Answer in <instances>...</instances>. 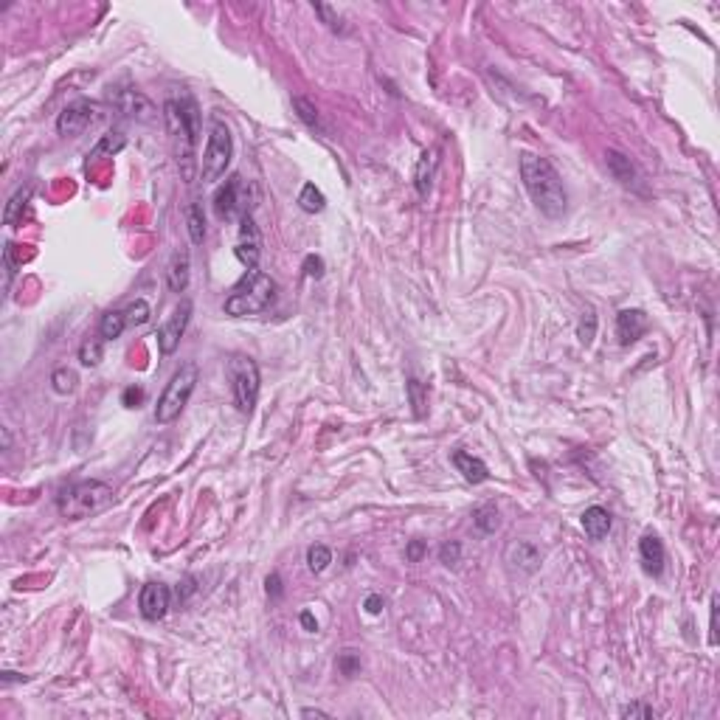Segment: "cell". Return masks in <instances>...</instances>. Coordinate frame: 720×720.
Here are the masks:
<instances>
[{
  "mask_svg": "<svg viewBox=\"0 0 720 720\" xmlns=\"http://www.w3.org/2000/svg\"><path fill=\"white\" fill-rule=\"evenodd\" d=\"M520 180L532 197V202L537 205V211L548 219H560L568 208V194L562 186L560 172L551 166L548 158L523 152L520 155Z\"/></svg>",
  "mask_w": 720,
  "mask_h": 720,
  "instance_id": "obj_1",
  "label": "cell"
},
{
  "mask_svg": "<svg viewBox=\"0 0 720 720\" xmlns=\"http://www.w3.org/2000/svg\"><path fill=\"white\" fill-rule=\"evenodd\" d=\"M124 315H127V326H143L149 321V304L143 298H138L124 309Z\"/></svg>",
  "mask_w": 720,
  "mask_h": 720,
  "instance_id": "obj_31",
  "label": "cell"
},
{
  "mask_svg": "<svg viewBox=\"0 0 720 720\" xmlns=\"http://www.w3.org/2000/svg\"><path fill=\"white\" fill-rule=\"evenodd\" d=\"M28 197H31V188H17L11 194V200L6 202V211H3V222L6 225H17L22 219V208H25Z\"/></svg>",
  "mask_w": 720,
  "mask_h": 720,
  "instance_id": "obj_23",
  "label": "cell"
},
{
  "mask_svg": "<svg viewBox=\"0 0 720 720\" xmlns=\"http://www.w3.org/2000/svg\"><path fill=\"white\" fill-rule=\"evenodd\" d=\"M194 582H197L194 577H186V579H183V585H177V591H174L177 602H186V599H188V596L197 591V585H194Z\"/></svg>",
  "mask_w": 720,
  "mask_h": 720,
  "instance_id": "obj_42",
  "label": "cell"
},
{
  "mask_svg": "<svg viewBox=\"0 0 720 720\" xmlns=\"http://www.w3.org/2000/svg\"><path fill=\"white\" fill-rule=\"evenodd\" d=\"M506 562H512V565H518L520 571L532 574V571H537V565H540V551H537V546L529 543V540H515V543L506 548Z\"/></svg>",
  "mask_w": 720,
  "mask_h": 720,
  "instance_id": "obj_17",
  "label": "cell"
},
{
  "mask_svg": "<svg viewBox=\"0 0 720 720\" xmlns=\"http://www.w3.org/2000/svg\"><path fill=\"white\" fill-rule=\"evenodd\" d=\"M363 608H366L371 616H377V613L385 608V599H382L380 593H368V596H366V602H363Z\"/></svg>",
  "mask_w": 720,
  "mask_h": 720,
  "instance_id": "obj_44",
  "label": "cell"
},
{
  "mask_svg": "<svg viewBox=\"0 0 720 720\" xmlns=\"http://www.w3.org/2000/svg\"><path fill=\"white\" fill-rule=\"evenodd\" d=\"M472 520H475V526H478V532H484V534H492L495 529H498V509H495V503H484V506H478L475 512H472Z\"/></svg>",
  "mask_w": 720,
  "mask_h": 720,
  "instance_id": "obj_27",
  "label": "cell"
},
{
  "mask_svg": "<svg viewBox=\"0 0 720 720\" xmlns=\"http://www.w3.org/2000/svg\"><path fill=\"white\" fill-rule=\"evenodd\" d=\"M301 624H304V630H307V633H315V630H318V622H315V616H312L309 610H304V613H301Z\"/></svg>",
  "mask_w": 720,
  "mask_h": 720,
  "instance_id": "obj_47",
  "label": "cell"
},
{
  "mask_svg": "<svg viewBox=\"0 0 720 720\" xmlns=\"http://www.w3.org/2000/svg\"><path fill=\"white\" fill-rule=\"evenodd\" d=\"M264 591H267L270 599H278V596H281V577H278V574H270V577L264 579Z\"/></svg>",
  "mask_w": 720,
  "mask_h": 720,
  "instance_id": "obj_43",
  "label": "cell"
},
{
  "mask_svg": "<svg viewBox=\"0 0 720 720\" xmlns=\"http://www.w3.org/2000/svg\"><path fill=\"white\" fill-rule=\"evenodd\" d=\"M197 377H200V371H197V363H191V360L183 363L172 374V380L166 382V388H163V394L158 397V405H155V422L158 425H169L180 416V411L188 405V399L194 394Z\"/></svg>",
  "mask_w": 720,
  "mask_h": 720,
  "instance_id": "obj_5",
  "label": "cell"
},
{
  "mask_svg": "<svg viewBox=\"0 0 720 720\" xmlns=\"http://www.w3.org/2000/svg\"><path fill=\"white\" fill-rule=\"evenodd\" d=\"M709 641L717 644V596H712V619H709Z\"/></svg>",
  "mask_w": 720,
  "mask_h": 720,
  "instance_id": "obj_46",
  "label": "cell"
},
{
  "mask_svg": "<svg viewBox=\"0 0 720 720\" xmlns=\"http://www.w3.org/2000/svg\"><path fill=\"white\" fill-rule=\"evenodd\" d=\"M439 560L447 565V568H453V565H458V560H461V546L456 543V540H450V543H444L442 548H439Z\"/></svg>",
  "mask_w": 720,
  "mask_h": 720,
  "instance_id": "obj_38",
  "label": "cell"
},
{
  "mask_svg": "<svg viewBox=\"0 0 720 720\" xmlns=\"http://www.w3.org/2000/svg\"><path fill=\"white\" fill-rule=\"evenodd\" d=\"M292 110L298 112V118H301L307 127H312V129H321V115H318V110H315V104H312L309 98H304V96H295V98H292Z\"/></svg>",
  "mask_w": 720,
  "mask_h": 720,
  "instance_id": "obj_28",
  "label": "cell"
},
{
  "mask_svg": "<svg viewBox=\"0 0 720 720\" xmlns=\"http://www.w3.org/2000/svg\"><path fill=\"white\" fill-rule=\"evenodd\" d=\"M298 205H301L307 214H318V211H323L326 197L321 194V188H315V183H304V188H301V194H298Z\"/></svg>",
  "mask_w": 720,
  "mask_h": 720,
  "instance_id": "obj_24",
  "label": "cell"
},
{
  "mask_svg": "<svg viewBox=\"0 0 720 720\" xmlns=\"http://www.w3.org/2000/svg\"><path fill=\"white\" fill-rule=\"evenodd\" d=\"M169 602H172V591L163 582H146L138 593V610L146 622L163 619L166 610H169Z\"/></svg>",
  "mask_w": 720,
  "mask_h": 720,
  "instance_id": "obj_11",
  "label": "cell"
},
{
  "mask_svg": "<svg viewBox=\"0 0 720 720\" xmlns=\"http://www.w3.org/2000/svg\"><path fill=\"white\" fill-rule=\"evenodd\" d=\"M453 467H456V470L464 475V481H470V484H481V481L489 478L487 464H484L478 456L467 453V450H456V453H453Z\"/></svg>",
  "mask_w": 720,
  "mask_h": 720,
  "instance_id": "obj_18",
  "label": "cell"
},
{
  "mask_svg": "<svg viewBox=\"0 0 720 720\" xmlns=\"http://www.w3.org/2000/svg\"><path fill=\"white\" fill-rule=\"evenodd\" d=\"M408 397H411L413 413H416V416H422V413H425V402H428V397H425V388H422V382H419V380H408Z\"/></svg>",
  "mask_w": 720,
  "mask_h": 720,
  "instance_id": "obj_35",
  "label": "cell"
},
{
  "mask_svg": "<svg viewBox=\"0 0 720 720\" xmlns=\"http://www.w3.org/2000/svg\"><path fill=\"white\" fill-rule=\"evenodd\" d=\"M124 146V135L121 132H110V135H104L101 141H98V146L93 149V158H98L101 152H118Z\"/></svg>",
  "mask_w": 720,
  "mask_h": 720,
  "instance_id": "obj_37",
  "label": "cell"
},
{
  "mask_svg": "<svg viewBox=\"0 0 720 720\" xmlns=\"http://www.w3.org/2000/svg\"><path fill=\"white\" fill-rule=\"evenodd\" d=\"M329 562H332V551H329L326 546L315 543V546H309V548H307V565H309V571H312V574L326 571V565H329Z\"/></svg>",
  "mask_w": 720,
  "mask_h": 720,
  "instance_id": "obj_30",
  "label": "cell"
},
{
  "mask_svg": "<svg viewBox=\"0 0 720 720\" xmlns=\"http://www.w3.org/2000/svg\"><path fill=\"white\" fill-rule=\"evenodd\" d=\"M433 169H436V152H425L422 158H419V163H416V191L422 194V197H428V191H430V177H433Z\"/></svg>",
  "mask_w": 720,
  "mask_h": 720,
  "instance_id": "obj_22",
  "label": "cell"
},
{
  "mask_svg": "<svg viewBox=\"0 0 720 720\" xmlns=\"http://www.w3.org/2000/svg\"><path fill=\"white\" fill-rule=\"evenodd\" d=\"M112 101H115V107H118L124 115H129V118H138V121H152V118H155L152 101H149L143 93H138V90H118V93L112 96Z\"/></svg>",
  "mask_w": 720,
  "mask_h": 720,
  "instance_id": "obj_14",
  "label": "cell"
},
{
  "mask_svg": "<svg viewBox=\"0 0 720 720\" xmlns=\"http://www.w3.org/2000/svg\"><path fill=\"white\" fill-rule=\"evenodd\" d=\"M233 256L248 267V270H256L259 267V259H262V233L253 222V217H242L239 219V239L233 245Z\"/></svg>",
  "mask_w": 720,
  "mask_h": 720,
  "instance_id": "obj_10",
  "label": "cell"
},
{
  "mask_svg": "<svg viewBox=\"0 0 720 720\" xmlns=\"http://www.w3.org/2000/svg\"><path fill=\"white\" fill-rule=\"evenodd\" d=\"M121 402H124L127 408H138V405L143 402V388H141V385H129V388H124Z\"/></svg>",
  "mask_w": 720,
  "mask_h": 720,
  "instance_id": "obj_41",
  "label": "cell"
},
{
  "mask_svg": "<svg viewBox=\"0 0 720 720\" xmlns=\"http://www.w3.org/2000/svg\"><path fill=\"white\" fill-rule=\"evenodd\" d=\"M253 208V188L245 183L242 174H231L214 194V211L222 219H242Z\"/></svg>",
  "mask_w": 720,
  "mask_h": 720,
  "instance_id": "obj_8",
  "label": "cell"
},
{
  "mask_svg": "<svg viewBox=\"0 0 720 720\" xmlns=\"http://www.w3.org/2000/svg\"><path fill=\"white\" fill-rule=\"evenodd\" d=\"M312 8L321 14V20L326 22V28H332V31H340V34H343V22H340V17H338V11H335L332 6H326V3H315Z\"/></svg>",
  "mask_w": 720,
  "mask_h": 720,
  "instance_id": "obj_36",
  "label": "cell"
},
{
  "mask_svg": "<svg viewBox=\"0 0 720 720\" xmlns=\"http://www.w3.org/2000/svg\"><path fill=\"white\" fill-rule=\"evenodd\" d=\"M338 672L346 675V678H354V675L360 672V658H357L354 650H343V652L338 655Z\"/></svg>",
  "mask_w": 720,
  "mask_h": 720,
  "instance_id": "obj_34",
  "label": "cell"
},
{
  "mask_svg": "<svg viewBox=\"0 0 720 720\" xmlns=\"http://www.w3.org/2000/svg\"><path fill=\"white\" fill-rule=\"evenodd\" d=\"M14 273H17V259H14V245L6 242L3 248V290L8 292L11 290V281H14Z\"/></svg>",
  "mask_w": 720,
  "mask_h": 720,
  "instance_id": "obj_32",
  "label": "cell"
},
{
  "mask_svg": "<svg viewBox=\"0 0 720 720\" xmlns=\"http://www.w3.org/2000/svg\"><path fill=\"white\" fill-rule=\"evenodd\" d=\"M112 503V487L104 481H79L59 492L56 509L68 520H82Z\"/></svg>",
  "mask_w": 720,
  "mask_h": 720,
  "instance_id": "obj_4",
  "label": "cell"
},
{
  "mask_svg": "<svg viewBox=\"0 0 720 720\" xmlns=\"http://www.w3.org/2000/svg\"><path fill=\"white\" fill-rule=\"evenodd\" d=\"M304 273H307L309 278H321V276H323V259L315 256V253H309V256L304 259Z\"/></svg>",
  "mask_w": 720,
  "mask_h": 720,
  "instance_id": "obj_40",
  "label": "cell"
},
{
  "mask_svg": "<svg viewBox=\"0 0 720 720\" xmlns=\"http://www.w3.org/2000/svg\"><path fill=\"white\" fill-rule=\"evenodd\" d=\"M276 298V281L262 273L259 267L256 270H248L228 292L222 309L225 315L231 318H245V315H259L262 309H267Z\"/></svg>",
  "mask_w": 720,
  "mask_h": 720,
  "instance_id": "obj_3",
  "label": "cell"
},
{
  "mask_svg": "<svg viewBox=\"0 0 720 720\" xmlns=\"http://www.w3.org/2000/svg\"><path fill=\"white\" fill-rule=\"evenodd\" d=\"M582 529L591 540H602L610 532V512L605 506H588L582 512Z\"/></svg>",
  "mask_w": 720,
  "mask_h": 720,
  "instance_id": "obj_20",
  "label": "cell"
},
{
  "mask_svg": "<svg viewBox=\"0 0 720 720\" xmlns=\"http://www.w3.org/2000/svg\"><path fill=\"white\" fill-rule=\"evenodd\" d=\"M188 318H191V301L180 298V304L172 309V315L158 326V349H160L163 357L174 354V349L180 346V338L188 326Z\"/></svg>",
  "mask_w": 720,
  "mask_h": 720,
  "instance_id": "obj_9",
  "label": "cell"
},
{
  "mask_svg": "<svg viewBox=\"0 0 720 720\" xmlns=\"http://www.w3.org/2000/svg\"><path fill=\"white\" fill-rule=\"evenodd\" d=\"M14 681H22V675H20V672H3V686L14 683Z\"/></svg>",
  "mask_w": 720,
  "mask_h": 720,
  "instance_id": "obj_49",
  "label": "cell"
},
{
  "mask_svg": "<svg viewBox=\"0 0 720 720\" xmlns=\"http://www.w3.org/2000/svg\"><path fill=\"white\" fill-rule=\"evenodd\" d=\"M191 270V262H188V250L186 248H177L166 264V284L172 292H183L188 287V273Z\"/></svg>",
  "mask_w": 720,
  "mask_h": 720,
  "instance_id": "obj_16",
  "label": "cell"
},
{
  "mask_svg": "<svg viewBox=\"0 0 720 720\" xmlns=\"http://www.w3.org/2000/svg\"><path fill=\"white\" fill-rule=\"evenodd\" d=\"M186 222H188V236H191V242H194V245H202V239H205V219H202V211H200L197 202H191V205L186 208Z\"/></svg>",
  "mask_w": 720,
  "mask_h": 720,
  "instance_id": "obj_26",
  "label": "cell"
},
{
  "mask_svg": "<svg viewBox=\"0 0 720 720\" xmlns=\"http://www.w3.org/2000/svg\"><path fill=\"white\" fill-rule=\"evenodd\" d=\"M228 382L233 391V402L239 413H250L259 399V366L248 354H231L228 360Z\"/></svg>",
  "mask_w": 720,
  "mask_h": 720,
  "instance_id": "obj_7",
  "label": "cell"
},
{
  "mask_svg": "<svg viewBox=\"0 0 720 720\" xmlns=\"http://www.w3.org/2000/svg\"><path fill=\"white\" fill-rule=\"evenodd\" d=\"M231 155H233V138H231L228 124L222 118H211L208 141H205V149L200 158V177L205 183H217L225 174Z\"/></svg>",
  "mask_w": 720,
  "mask_h": 720,
  "instance_id": "obj_6",
  "label": "cell"
},
{
  "mask_svg": "<svg viewBox=\"0 0 720 720\" xmlns=\"http://www.w3.org/2000/svg\"><path fill=\"white\" fill-rule=\"evenodd\" d=\"M93 112H96V107H93L90 101H76V104H68V107L59 112V118H56V132H59V135H65V138H73V135H79L84 127H90V121H93Z\"/></svg>",
  "mask_w": 720,
  "mask_h": 720,
  "instance_id": "obj_12",
  "label": "cell"
},
{
  "mask_svg": "<svg viewBox=\"0 0 720 720\" xmlns=\"http://www.w3.org/2000/svg\"><path fill=\"white\" fill-rule=\"evenodd\" d=\"M593 335H596V312H593V307H585L582 321H579V329H577V338L588 346V343L593 340Z\"/></svg>",
  "mask_w": 720,
  "mask_h": 720,
  "instance_id": "obj_33",
  "label": "cell"
},
{
  "mask_svg": "<svg viewBox=\"0 0 720 720\" xmlns=\"http://www.w3.org/2000/svg\"><path fill=\"white\" fill-rule=\"evenodd\" d=\"M124 329H127V315H124V309H107V312L101 315V321H98V338H104V340L121 338Z\"/></svg>",
  "mask_w": 720,
  "mask_h": 720,
  "instance_id": "obj_21",
  "label": "cell"
},
{
  "mask_svg": "<svg viewBox=\"0 0 720 720\" xmlns=\"http://www.w3.org/2000/svg\"><path fill=\"white\" fill-rule=\"evenodd\" d=\"M619 717H641V720H650V717H655V712H652V706H647V703H627V706L619 709Z\"/></svg>",
  "mask_w": 720,
  "mask_h": 720,
  "instance_id": "obj_39",
  "label": "cell"
},
{
  "mask_svg": "<svg viewBox=\"0 0 720 720\" xmlns=\"http://www.w3.org/2000/svg\"><path fill=\"white\" fill-rule=\"evenodd\" d=\"M79 360L82 366H98L104 360V338H87L79 346Z\"/></svg>",
  "mask_w": 720,
  "mask_h": 720,
  "instance_id": "obj_25",
  "label": "cell"
},
{
  "mask_svg": "<svg viewBox=\"0 0 720 720\" xmlns=\"http://www.w3.org/2000/svg\"><path fill=\"white\" fill-rule=\"evenodd\" d=\"M638 560L647 577H658L664 571V543L655 534H644L638 540Z\"/></svg>",
  "mask_w": 720,
  "mask_h": 720,
  "instance_id": "obj_15",
  "label": "cell"
},
{
  "mask_svg": "<svg viewBox=\"0 0 720 720\" xmlns=\"http://www.w3.org/2000/svg\"><path fill=\"white\" fill-rule=\"evenodd\" d=\"M11 444V436H8V428H3V450H8Z\"/></svg>",
  "mask_w": 720,
  "mask_h": 720,
  "instance_id": "obj_50",
  "label": "cell"
},
{
  "mask_svg": "<svg viewBox=\"0 0 720 720\" xmlns=\"http://www.w3.org/2000/svg\"><path fill=\"white\" fill-rule=\"evenodd\" d=\"M76 382H79V374L73 368H68V366H62V368H56L51 374V385H53L56 394H70L76 388Z\"/></svg>",
  "mask_w": 720,
  "mask_h": 720,
  "instance_id": "obj_29",
  "label": "cell"
},
{
  "mask_svg": "<svg viewBox=\"0 0 720 720\" xmlns=\"http://www.w3.org/2000/svg\"><path fill=\"white\" fill-rule=\"evenodd\" d=\"M163 121H166V132H169L174 158L183 166V174L188 177L191 160H194V146L200 138V107L188 93H183L180 98H166Z\"/></svg>",
  "mask_w": 720,
  "mask_h": 720,
  "instance_id": "obj_2",
  "label": "cell"
},
{
  "mask_svg": "<svg viewBox=\"0 0 720 720\" xmlns=\"http://www.w3.org/2000/svg\"><path fill=\"white\" fill-rule=\"evenodd\" d=\"M422 554H425V540H411L408 548H405V557H408L411 562H416Z\"/></svg>",
  "mask_w": 720,
  "mask_h": 720,
  "instance_id": "obj_45",
  "label": "cell"
},
{
  "mask_svg": "<svg viewBox=\"0 0 720 720\" xmlns=\"http://www.w3.org/2000/svg\"><path fill=\"white\" fill-rule=\"evenodd\" d=\"M647 332V312L644 309H622L616 315V338L622 346L636 343Z\"/></svg>",
  "mask_w": 720,
  "mask_h": 720,
  "instance_id": "obj_13",
  "label": "cell"
},
{
  "mask_svg": "<svg viewBox=\"0 0 720 720\" xmlns=\"http://www.w3.org/2000/svg\"><path fill=\"white\" fill-rule=\"evenodd\" d=\"M605 163H608V172L613 174V180H619L622 186H636V183H638L636 166H633L630 158L622 155L619 149H608V152H605Z\"/></svg>",
  "mask_w": 720,
  "mask_h": 720,
  "instance_id": "obj_19",
  "label": "cell"
},
{
  "mask_svg": "<svg viewBox=\"0 0 720 720\" xmlns=\"http://www.w3.org/2000/svg\"><path fill=\"white\" fill-rule=\"evenodd\" d=\"M298 714H301V717H323V720L329 717V712H323V709H301Z\"/></svg>",
  "mask_w": 720,
  "mask_h": 720,
  "instance_id": "obj_48",
  "label": "cell"
}]
</instances>
